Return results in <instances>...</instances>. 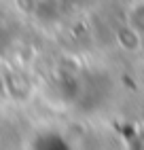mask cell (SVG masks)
I'll use <instances>...</instances> for the list:
<instances>
[]
</instances>
